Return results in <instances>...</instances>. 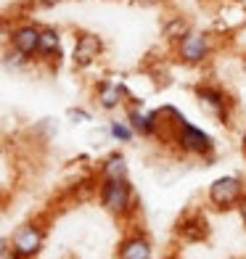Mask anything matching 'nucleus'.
Instances as JSON below:
<instances>
[{"label":"nucleus","instance_id":"1","mask_svg":"<svg viewBox=\"0 0 246 259\" xmlns=\"http://www.w3.org/2000/svg\"><path fill=\"white\" fill-rule=\"evenodd\" d=\"M101 206L114 217H127L135 209V191L127 178H103L101 183Z\"/></svg>","mask_w":246,"mask_h":259},{"label":"nucleus","instance_id":"2","mask_svg":"<svg viewBox=\"0 0 246 259\" xmlns=\"http://www.w3.org/2000/svg\"><path fill=\"white\" fill-rule=\"evenodd\" d=\"M175 143H178L185 154H193V156H212L215 151V143L212 138H209L204 130H198L196 124H191L188 119H185L183 114L175 116Z\"/></svg>","mask_w":246,"mask_h":259},{"label":"nucleus","instance_id":"3","mask_svg":"<svg viewBox=\"0 0 246 259\" xmlns=\"http://www.w3.org/2000/svg\"><path fill=\"white\" fill-rule=\"evenodd\" d=\"M243 191L246 188H243L241 178H236V175H222V178H217L212 185H209L207 198L215 209L228 211V209H238V201H241Z\"/></svg>","mask_w":246,"mask_h":259},{"label":"nucleus","instance_id":"4","mask_svg":"<svg viewBox=\"0 0 246 259\" xmlns=\"http://www.w3.org/2000/svg\"><path fill=\"white\" fill-rule=\"evenodd\" d=\"M175 53H178V58L183 64H204L209 53H212V37L204 32H185L183 37L175 42Z\"/></svg>","mask_w":246,"mask_h":259},{"label":"nucleus","instance_id":"5","mask_svg":"<svg viewBox=\"0 0 246 259\" xmlns=\"http://www.w3.org/2000/svg\"><path fill=\"white\" fill-rule=\"evenodd\" d=\"M11 246H14V256L16 259H32L43 251L45 246V230L34 222L16 228V233L11 235Z\"/></svg>","mask_w":246,"mask_h":259},{"label":"nucleus","instance_id":"6","mask_svg":"<svg viewBox=\"0 0 246 259\" xmlns=\"http://www.w3.org/2000/svg\"><path fill=\"white\" fill-rule=\"evenodd\" d=\"M193 96L209 114H215L222 124H228V119H230L228 116V98H225V93H222L220 88H215V85H196Z\"/></svg>","mask_w":246,"mask_h":259},{"label":"nucleus","instance_id":"7","mask_svg":"<svg viewBox=\"0 0 246 259\" xmlns=\"http://www.w3.org/2000/svg\"><path fill=\"white\" fill-rule=\"evenodd\" d=\"M101 53H103V40L98 37V34H93V32L77 34V40H74V53H72L74 66L85 69V66H90L93 61H96Z\"/></svg>","mask_w":246,"mask_h":259},{"label":"nucleus","instance_id":"8","mask_svg":"<svg viewBox=\"0 0 246 259\" xmlns=\"http://www.w3.org/2000/svg\"><path fill=\"white\" fill-rule=\"evenodd\" d=\"M40 27H34V24H19L14 32H11V45H14V51L19 56H24V58H32V56H37L40 51Z\"/></svg>","mask_w":246,"mask_h":259},{"label":"nucleus","instance_id":"9","mask_svg":"<svg viewBox=\"0 0 246 259\" xmlns=\"http://www.w3.org/2000/svg\"><path fill=\"white\" fill-rule=\"evenodd\" d=\"M127 98V88L122 82H111V79H103L96 85V101L103 111H114L119 109Z\"/></svg>","mask_w":246,"mask_h":259},{"label":"nucleus","instance_id":"10","mask_svg":"<svg viewBox=\"0 0 246 259\" xmlns=\"http://www.w3.org/2000/svg\"><path fill=\"white\" fill-rule=\"evenodd\" d=\"M161 114L159 111H140L138 106L127 109V122L133 124V130L143 138H151V135H159V127H161Z\"/></svg>","mask_w":246,"mask_h":259},{"label":"nucleus","instance_id":"11","mask_svg":"<svg viewBox=\"0 0 246 259\" xmlns=\"http://www.w3.org/2000/svg\"><path fill=\"white\" fill-rule=\"evenodd\" d=\"M151 254H154V246H151V241L140 233L127 235V238L116 246V256L119 259H151Z\"/></svg>","mask_w":246,"mask_h":259},{"label":"nucleus","instance_id":"12","mask_svg":"<svg viewBox=\"0 0 246 259\" xmlns=\"http://www.w3.org/2000/svg\"><path fill=\"white\" fill-rule=\"evenodd\" d=\"M207 220L201 214H191V217H185L180 225H178V235L183 241H188V243H196V241H204L207 238Z\"/></svg>","mask_w":246,"mask_h":259},{"label":"nucleus","instance_id":"13","mask_svg":"<svg viewBox=\"0 0 246 259\" xmlns=\"http://www.w3.org/2000/svg\"><path fill=\"white\" fill-rule=\"evenodd\" d=\"M58 53H61V34H58V29H53V27H43V32H40V51H37V56H43V58H58Z\"/></svg>","mask_w":246,"mask_h":259},{"label":"nucleus","instance_id":"14","mask_svg":"<svg viewBox=\"0 0 246 259\" xmlns=\"http://www.w3.org/2000/svg\"><path fill=\"white\" fill-rule=\"evenodd\" d=\"M130 175V169H127V161H125V156H119V154H111L106 161H103V167H101V178H127Z\"/></svg>","mask_w":246,"mask_h":259},{"label":"nucleus","instance_id":"15","mask_svg":"<svg viewBox=\"0 0 246 259\" xmlns=\"http://www.w3.org/2000/svg\"><path fill=\"white\" fill-rule=\"evenodd\" d=\"M109 135L114 138V140H119V143H130V140L138 135L135 130H133V124L130 122H119V119H114V122H109Z\"/></svg>","mask_w":246,"mask_h":259},{"label":"nucleus","instance_id":"16","mask_svg":"<svg viewBox=\"0 0 246 259\" xmlns=\"http://www.w3.org/2000/svg\"><path fill=\"white\" fill-rule=\"evenodd\" d=\"M185 32H191V29H188V24H185L183 19H175V21H170V24L164 27V34H167V40H175V42H178Z\"/></svg>","mask_w":246,"mask_h":259},{"label":"nucleus","instance_id":"17","mask_svg":"<svg viewBox=\"0 0 246 259\" xmlns=\"http://www.w3.org/2000/svg\"><path fill=\"white\" fill-rule=\"evenodd\" d=\"M238 214H241V220L246 222V191H243V196H241V201H238Z\"/></svg>","mask_w":246,"mask_h":259},{"label":"nucleus","instance_id":"18","mask_svg":"<svg viewBox=\"0 0 246 259\" xmlns=\"http://www.w3.org/2000/svg\"><path fill=\"white\" fill-rule=\"evenodd\" d=\"M133 3H138V6H146V8H151V6H159L161 0H133Z\"/></svg>","mask_w":246,"mask_h":259},{"label":"nucleus","instance_id":"19","mask_svg":"<svg viewBox=\"0 0 246 259\" xmlns=\"http://www.w3.org/2000/svg\"><path fill=\"white\" fill-rule=\"evenodd\" d=\"M43 6H53V3H58V0H40Z\"/></svg>","mask_w":246,"mask_h":259},{"label":"nucleus","instance_id":"20","mask_svg":"<svg viewBox=\"0 0 246 259\" xmlns=\"http://www.w3.org/2000/svg\"><path fill=\"white\" fill-rule=\"evenodd\" d=\"M241 143H243V151H246V130H243V138H241Z\"/></svg>","mask_w":246,"mask_h":259},{"label":"nucleus","instance_id":"21","mask_svg":"<svg viewBox=\"0 0 246 259\" xmlns=\"http://www.w3.org/2000/svg\"><path fill=\"white\" fill-rule=\"evenodd\" d=\"M243 69H246V56H243Z\"/></svg>","mask_w":246,"mask_h":259}]
</instances>
